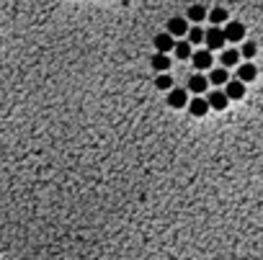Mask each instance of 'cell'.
Instances as JSON below:
<instances>
[{"instance_id": "cell-3", "label": "cell", "mask_w": 263, "mask_h": 260, "mask_svg": "<svg viewBox=\"0 0 263 260\" xmlns=\"http://www.w3.org/2000/svg\"><path fill=\"white\" fill-rule=\"evenodd\" d=\"M222 31H224V39L227 41H243L245 39V26L240 21H227V26Z\"/></svg>"}, {"instance_id": "cell-5", "label": "cell", "mask_w": 263, "mask_h": 260, "mask_svg": "<svg viewBox=\"0 0 263 260\" xmlns=\"http://www.w3.org/2000/svg\"><path fill=\"white\" fill-rule=\"evenodd\" d=\"M207 85H209V77H207V75H201V72H196V75H191L189 85H186V91H191V93L201 96V93L207 91Z\"/></svg>"}, {"instance_id": "cell-1", "label": "cell", "mask_w": 263, "mask_h": 260, "mask_svg": "<svg viewBox=\"0 0 263 260\" xmlns=\"http://www.w3.org/2000/svg\"><path fill=\"white\" fill-rule=\"evenodd\" d=\"M224 31L219 28V26H212V28H207L204 31V44H207V49L209 52H214V49H222L224 47Z\"/></svg>"}, {"instance_id": "cell-20", "label": "cell", "mask_w": 263, "mask_h": 260, "mask_svg": "<svg viewBox=\"0 0 263 260\" xmlns=\"http://www.w3.org/2000/svg\"><path fill=\"white\" fill-rule=\"evenodd\" d=\"M240 57H245V60L255 57V44H253V41H245V44H243V49H240Z\"/></svg>"}, {"instance_id": "cell-9", "label": "cell", "mask_w": 263, "mask_h": 260, "mask_svg": "<svg viewBox=\"0 0 263 260\" xmlns=\"http://www.w3.org/2000/svg\"><path fill=\"white\" fill-rule=\"evenodd\" d=\"M191 60H194V67H196L199 72H201V70H209V67H212V62H214L209 49H199V52H194V54H191Z\"/></svg>"}, {"instance_id": "cell-12", "label": "cell", "mask_w": 263, "mask_h": 260, "mask_svg": "<svg viewBox=\"0 0 263 260\" xmlns=\"http://www.w3.org/2000/svg\"><path fill=\"white\" fill-rule=\"evenodd\" d=\"M219 62H222L224 70H227V67H235V65L240 62V52H238V49H224L222 57H219Z\"/></svg>"}, {"instance_id": "cell-15", "label": "cell", "mask_w": 263, "mask_h": 260, "mask_svg": "<svg viewBox=\"0 0 263 260\" xmlns=\"http://www.w3.org/2000/svg\"><path fill=\"white\" fill-rule=\"evenodd\" d=\"M153 67H155L158 72H168V67H170V57L155 52V57H153Z\"/></svg>"}, {"instance_id": "cell-8", "label": "cell", "mask_w": 263, "mask_h": 260, "mask_svg": "<svg viewBox=\"0 0 263 260\" xmlns=\"http://www.w3.org/2000/svg\"><path fill=\"white\" fill-rule=\"evenodd\" d=\"M224 96H227L230 101H240L245 96V82H240L238 77L227 82V88H224Z\"/></svg>"}, {"instance_id": "cell-7", "label": "cell", "mask_w": 263, "mask_h": 260, "mask_svg": "<svg viewBox=\"0 0 263 260\" xmlns=\"http://www.w3.org/2000/svg\"><path fill=\"white\" fill-rule=\"evenodd\" d=\"M207 103H209V108H214V111H224V108H227V103H230V98L224 96V91H212V93L207 96Z\"/></svg>"}, {"instance_id": "cell-18", "label": "cell", "mask_w": 263, "mask_h": 260, "mask_svg": "<svg viewBox=\"0 0 263 260\" xmlns=\"http://www.w3.org/2000/svg\"><path fill=\"white\" fill-rule=\"evenodd\" d=\"M155 88L158 91H173V77L168 72H160L158 80H155Z\"/></svg>"}, {"instance_id": "cell-11", "label": "cell", "mask_w": 263, "mask_h": 260, "mask_svg": "<svg viewBox=\"0 0 263 260\" xmlns=\"http://www.w3.org/2000/svg\"><path fill=\"white\" fill-rule=\"evenodd\" d=\"M189 111H191V116H207V111H209V103H207V98H201V96H196L194 101H189Z\"/></svg>"}, {"instance_id": "cell-10", "label": "cell", "mask_w": 263, "mask_h": 260, "mask_svg": "<svg viewBox=\"0 0 263 260\" xmlns=\"http://www.w3.org/2000/svg\"><path fill=\"white\" fill-rule=\"evenodd\" d=\"M255 75H258V70H255L253 62H243L238 67V80L240 82H250V80H255Z\"/></svg>"}, {"instance_id": "cell-14", "label": "cell", "mask_w": 263, "mask_h": 260, "mask_svg": "<svg viewBox=\"0 0 263 260\" xmlns=\"http://www.w3.org/2000/svg\"><path fill=\"white\" fill-rule=\"evenodd\" d=\"M186 18L194 21V23L207 21V8H204V6H191V8H189V13H186Z\"/></svg>"}, {"instance_id": "cell-4", "label": "cell", "mask_w": 263, "mask_h": 260, "mask_svg": "<svg viewBox=\"0 0 263 260\" xmlns=\"http://www.w3.org/2000/svg\"><path fill=\"white\" fill-rule=\"evenodd\" d=\"M153 44H155V52H160V54H168L170 49H176V41H173V36H170L168 31L158 34V36L153 39Z\"/></svg>"}, {"instance_id": "cell-17", "label": "cell", "mask_w": 263, "mask_h": 260, "mask_svg": "<svg viewBox=\"0 0 263 260\" xmlns=\"http://www.w3.org/2000/svg\"><path fill=\"white\" fill-rule=\"evenodd\" d=\"M194 52H191V44L189 41H176V57L178 60H189Z\"/></svg>"}, {"instance_id": "cell-16", "label": "cell", "mask_w": 263, "mask_h": 260, "mask_svg": "<svg viewBox=\"0 0 263 260\" xmlns=\"http://www.w3.org/2000/svg\"><path fill=\"white\" fill-rule=\"evenodd\" d=\"M209 21H212V26H222L224 21H227V11L224 8H212L209 11Z\"/></svg>"}, {"instance_id": "cell-2", "label": "cell", "mask_w": 263, "mask_h": 260, "mask_svg": "<svg viewBox=\"0 0 263 260\" xmlns=\"http://www.w3.org/2000/svg\"><path fill=\"white\" fill-rule=\"evenodd\" d=\"M168 106L170 108H186L189 106V91L186 88H173L168 93Z\"/></svg>"}, {"instance_id": "cell-6", "label": "cell", "mask_w": 263, "mask_h": 260, "mask_svg": "<svg viewBox=\"0 0 263 260\" xmlns=\"http://www.w3.org/2000/svg\"><path fill=\"white\" fill-rule=\"evenodd\" d=\"M168 34H170L173 39H176V36H186V34H189V21L181 18V16L170 18V21H168Z\"/></svg>"}, {"instance_id": "cell-19", "label": "cell", "mask_w": 263, "mask_h": 260, "mask_svg": "<svg viewBox=\"0 0 263 260\" xmlns=\"http://www.w3.org/2000/svg\"><path fill=\"white\" fill-rule=\"evenodd\" d=\"M189 44H201L204 41V28H199V26H194V28H189Z\"/></svg>"}, {"instance_id": "cell-13", "label": "cell", "mask_w": 263, "mask_h": 260, "mask_svg": "<svg viewBox=\"0 0 263 260\" xmlns=\"http://www.w3.org/2000/svg\"><path fill=\"white\" fill-rule=\"evenodd\" d=\"M209 82H212V85H227V82H230L227 70H224V67H214V70L209 72Z\"/></svg>"}]
</instances>
